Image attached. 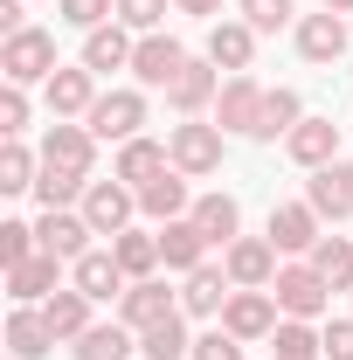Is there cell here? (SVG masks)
Returning a JSON list of instances; mask_svg holds the SVG:
<instances>
[{"instance_id":"1","label":"cell","mask_w":353,"mask_h":360,"mask_svg":"<svg viewBox=\"0 0 353 360\" xmlns=\"http://www.w3.org/2000/svg\"><path fill=\"white\" fill-rule=\"evenodd\" d=\"M56 70H63V63H56V35H49V28H21V35L0 42V77H7V84L28 90V84H49Z\"/></svg>"},{"instance_id":"2","label":"cell","mask_w":353,"mask_h":360,"mask_svg":"<svg viewBox=\"0 0 353 360\" xmlns=\"http://www.w3.org/2000/svg\"><path fill=\"white\" fill-rule=\"evenodd\" d=\"M270 298H277V312H284V319H319L326 305H333V284L312 270V257H298V264H277Z\"/></svg>"},{"instance_id":"3","label":"cell","mask_w":353,"mask_h":360,"mask_svg":"<svg viewBox=\"0 0 353 360\" xmlns=\"http://www.w3.org/2000/svg\"><path fill=\"white\" fill-rule=\"evenodd\" d=\"M222 125H201V118H187V125H174V132H167V153H174V167L187 180H201V174H215L222 167Z\"/></svg>"},{"instance_id":"4","label":"cell","mask_w":353,"mask_h":360,"mask_svg":"<svg viewBox=\"0 0 353 360\" xmlns=\"http://www.w3.org/2000/svg\"><path fill=\"white\" fill-rule=\"evenodd\" d=\"M90 132L97 139H118V146H125V139H139L146 132V90H104V97H97V104H90V118H84Z\"/></svg>"},{"instance_id":"5","label":"cell","mask_w":353,"mask_h":360,"mask_svg":"<svg viewBox=\"0 0 353 360\" xmlns=\"http://www.w3.org/2000/svg\"><path fill=\"white\" fill-rule=\"evenodd\" d=\"M139 215V187H125V180H90L84 194V222L97 229V236H125Z\"/></svg>"},{"instance_id":"6","label":"cell","mask_w":353,"mask_h":360,"mask_svg":"<svg viewBox=\"0 0 353 360\" xmlns=\"http://www.w3.org/2000/svg\"><path fill=\"white\" fill-rule=\"evenodd\" d=\"M257 118H264V84L243 70V77H222V97H215V125L222 132H243L257 139Z\"/></svg>"},{"instance_id":"7","label":"cell","mask_w":353,"mask_h":360,"mask_svg":"<svg viewBox=\"0 0 353 360\" xmlns=\"http://www.w3.org/2000/svg\"><path fill=\"white\" fill-rule=\"evenodd\" d=\"M222 270H229L243 291H270V277H277V243H270V236H236V243L222 250Z\"/></svg>"},{"instance_id":"8","label":"cell","mask_w":353,"mask_h":360,"mask_svg":"<svg viewBox=\"0 0 353 360\" xmlns=\"http://www.w3.org/2000/svg\"><path fill=\"white\" fill-rule=\"evenodd\" d=\"M277 319H284V312H277V298H270V291H243V284H236L229 305H222V326H229L243 347H250V340H270Z\"/></svg>"},{"instance_id":"9","label":"cell","mask_w":353,"mask_h":360,"mask_svg":"<svg viewBox=\"0 0 353 360\" xmlns=\"http://www.w3.org/2000/svg\"><path fill=\"white\" fill-rule=\"evenodd\" d=\"M270 243H277V257H312L319 250V208L312 201H277L270 208Z\"/></svg>"},{"instance_id":"10","label":"cell","mask_w":353,"mask_h":360,"mask_svg":"<svg viewBox=\"0 0 353 360\" xmlns=\"http://www.w3.org/2000/svg\"><path fill=\"white\" fill-rule=\"evenodd\" d=\"M215 97H222V70L208 63V56H187V70H180L174 84H167V104H174L180 118H201Z\"/></svg>"},{"instance_id":"11","label":"cell","mask_w":353,"mask_h":360,"mask_svg":"<svg viewBox=\"0 0 353 360\" xmlns=\"http://www.w3.org/2000/svg\"><path fill=\"white\" fill-rule=\"evenodd\" d=\"M187 70V49L174 42V35H139V49H132V77H139V90H167Z\"/></svg>"},{"instance_id":"12","label":"cell","mask_w":353,"mask_h":360,"mask_svg":"<svg viewBox=\"0 0 353 360\" xmlns=\"http://www.w3.org/2000/svg\"><path fill=\"white\" fill-rule=\"evenodd\" d=\"M70 284L84 291L90 305H104V298H125V291H132V277H125V264H118L111 250H90V257H77V264H70Z\"/></svg>"},{"instance_id":"13","label":"cell","mask_w":353,"mask_h":360,"mask_svg":"<svg viewBox=\"0 0 353 360\" xmlns=\"http://www.w3.org/2000/svg\"><path fill=\"white\" fill-rule=\"evenodd\" d=\"M90 236H97V229H90L84 215H70V208H42V222H35V243H42L49 257H63V264L90 257Z\"/></svg>"},{"instance_id":"14","label":"cell","mask_w":353,"mask_h":360,"mask_svg":"<svg viewBox=\"0 0 353 360\" xmlns=\"http://www.w3.org/2000/svg\"><path fill=\"white\" fill-rule=\"evenodd\" d=\"M90 139H97L90 125H70V118H56V125H49V139H42V167L90 180Z\"/></svg>"},{"instance_id":"15","label":"cell","mask_w":353,"mask_h":360,"mask_svg":"<svg viewBox=\"0 0 353 360\" xmlns=\"http://www.w3.org/2000/svg\"><path fill=\"white\" fill-rule=\"evenodd\" d=\"M298 56L305 63H340L347 56V14H333V7L298 14Z\"/></svg>"},{"instance_id":"16","label":"cell","mask_w":353,"mask_h":360,"mask_svg":"<svg viewBox=\"0 0 353 360\" xmlns=\"http://www.w3.org/2000/svg\"><path fill=\"white\" fill-rule=\"evenodd\" d=\"M132 49H139V35L125 28V21H104V28H90V35H84V70H90V77L132 70Z\"/></svg>"},{"instance_id":"17","label":"cell","mask_w":353,"mask_h":360,"mask_svg":"<svg viewBox=\"0 0 353 360\" xmlns=\"http://www.w3.org/2000/svg\"><path fill=\"white\" fill-rule=\"evenodd\" d=\"M305 201L319 208V222H347L353 215V160H333V167H319L305 187Z\"/></svg>"},{"instance_id":"18","label":"cell","mask_w":353,"mask_h":360,"mask_svg":"<svg viewBox=\"0 0 353 360\" xmlns=\"http://www.w3.org/2000/svg\"><path fill=\"white\" fill-rule=\"evenodd\" d=\"M42 97H49V118H90V104H97L104 90H97V77L77 63V70H56L42 84Z\"/></svg>"},{"instance_id":"19","label":"cell","mask_w":353,"mask_h":360,"mask_svg":"<svg viewBox=\"0 0 353 360\" xmlns=\"http://www.w3.org/2000/svg\"><path fill=\"white\" fill-rule=\"evenodd\" d=\"M174 167V153H167V139H125L118 146V167H111V180H125V187H146V180H160Z\"/></svg>"},{"instance_id":"20","label":"cell","mask_w":353,"mask_h":360,"mask_svg":"<svg viewBox=\"0 0 353 360\" xmlns=\"http://www.w3.org/2000/svg\"><path fill=\"white\" fill-rule=\"evenodd\" d=\"M56 270H63V257H49V250H35L28 264H14L7 270V298L14 305H49L63 284H56Z\"/></svg>"},{"instance_id":"21","label":"cell","mask_w":353,"mask_h":360,"mask_svg":"<svg viewBox=\"0 0 353 360\" xmlns=\"http://www.w3.org/2000/svg\"><path fill=\"white\" fill-rule=\"evenodd\" d=\"M229 291H236V277L222 264H201L187 270V291H180V312L187 319H222V305H229Z\"/></svg>"},{"instance_id":"22","label":"cell","mask_w":353,"mask_h":360,"mask_svg":"<svg viewBox=\"0 0 353 360\" xmlns=\"http://www.w3.org/2000/svg\"><path fill=\"white\" fill-rule=\"evenodd\" d=\"M208 250H215V243L194 229V215H180V222H160V264H167V270H180V277H187V270L208 264Z\"/></svg>"},{"instance_id":"23","label":"cell","mask_w":353,"mask_h":360,"mask_svg":"<svg viewBox=\"0 0 353 360\" xmlns=\"http://www.w3.org/2000/svg\"><path fill=\"white\" fill-rule=\"evenodd\" d=\"M174 312H180V298H167V284H160V277H139L132 291L118 298V319H125L132 333H153L160 319H174Z\"/></svg>"},{"instance_id":"24","label":"cell","mask_w":353,"mask_h":360,"mask_svg":"<svg viewBox=\"0 0 353 360\" xmlns=\"http://www.w3.org/2000/svg\"><path fill=\"white\" fill-rule=\"evenodd\" d=\"M139 215H153V222H180V215H194L187 174H180V167H167L160 180H146V187H139Z\"/></svg>"},{"instance_id":"25","label":"cell","mask_w":353,"mask_h":360,"mask_svg":"<svg viewBox=\"0 0 353 360\" xmlns=\"http://www.w3.org/2000/svg\"><path fill=\"white\" fill-rule=\"evenodd\" d=\"M250 56H257V28L236 14V21H215L208 28V63L215 70H229V77H243L250 70Z\"/></svg>"},{"instance_id":"26","label":"cell","mask_w":353,"mask_h":360,"mask_svg":"<svg viewBox=\"0 0 353 360\" xmlns=\"http://www.w3.org/2000/svg\"><path fill=\"white\" fill-rule=\"evenodd\" d=\"M284 153H291L305 174H319V167H333V160H340V125H333V118H305L298 132L284 139Z\"/></svg>"},{"instance_id":"27","label":"cell","mask_w":353,"mask_h":360,"mask_svg":"<svg viewBox=\"0 0 353 360\" xmlns=\"http://www.w3.org/2000/svg\"><path fill=\"white\" fill-rule=\"evenodd\" d=\"M194 229L215 243V250H229L236 236H243V208H236V194H194Z\"/></svg>"},{"instance_id":"28","label":"cell","mask_w":353,"mask_h":360,"mask_svg":"<svg viewBox=\"0 0 353 360\" xmlns=\"http://www.w3.org/2000/svg\"><path fill=\"white\" fill-rule=\"evenodd\" d=\"M49 347H56V333H49L42 305H14V312H7V354L14 360H42Z\"/></svg>"},{"instance_id":"29","label":"cell","mask_w":353,"mask_h":360,"mask_svg":"<svg viewBox=\"0 0 353 360\" xmlns=\"http://www.w3.org/2000/svg\"><path fill=\"white\" fill-rule=\"evenodd\" d=\"M298 125H305V97H298V90H284V84H277V90H264V118H257V139L270 146V139H291Z\"/></svg>"},{"instance_id":"30","label":"cell","mask_w":353,"mask_h":360,"mask_svg":"<svg viewBox=\"0 0 353 360\" xmlns=\"http://www.w3.org/2000/svg\"><path fill=\"white\" fill-rule=\"evenodd\" d=\"M111 257L125 264V277H153L160 270V229H125V236H111Z\"/></svg>"},{"instance_id":"31","label":"cell","mask_w":353,"mask_h":360,"mask_svg":"<svg viewBox=\"0 0 353 360\" xmlns=\"http://www.w3.org/2000/svg\"><path fill=\"white\" fill-rule=\"evenodd\" d=\"M42 319H49L56 340H84V333H90V298L77 291V284H63V291L42 305Z\"/></svg>"},{"instance_id":"32","label":"cell","mask_w":353,"mask_h":360,"mask_svg":"<svg viewBox=\"0 0 353 360\" xmlns=\"http://www.w3.org/2000/svg\"><path fill=\"white\" fill-rule=\"evenodd\" d=\"M139 354H146V360H187V354H194V333H187V312L160 319L153 333H139Z\"/></svg>"},{"instance_id":"33","label":"cell","mask_w":353,"mask_h":360,"mask_svg":"<svg viewBox=\"0 0 353 360\" xmlns=\"http://www.w3.org/2000/svg\"><path fill=\"white\" fill-rule=\"evenodd\" d=\"M70 347H77V360H125L139 340H132V326H125V319H111V326H90L84 340H70Z\"/></svg>"},{"instance_id":"34","label":"cell","mask_w":353,"mask_h":360,"mask_svg":"<svg viewBox=\"0 0 353 360\" xmlns=\"http://www.w3.org/2000/svg\"><path fill=\"white\" fill-rule=\"evenodd\" d=\"M312 270H319L333 291H353V236H319V250H312Z\"/></svg>"},{"instance_id":"35","label":"cell","mask_w":353,"mask_h":360,"mask_svg":"<svg viewBox=\"0 0 353 360\" xmlns=\"http://www.w3.org/2000/svg\"><path fill=\"white\" fill-rule=\"evenodd\" d=\"M270 354H277V360H326V347H319L312 319H277V333H270Z\"/></svg>"},{"instance_id":"36","label":"cell","mask_w":353,"mask_h":360,"mask_svg":"<svg viewBox=\"0 0 353 360\" xmlns=\"http://www.w3.org/2000/svg\"><path fill=\"white\" fill-rule=\"evenodd\" d=\"M35 180H42V160H35L21 139H7V146H0V194H28Z\"/></svg>"},{"instance_id":"37","label":"cell","mask_w":353,"mask_h":360,"mask_svg":"<svg viewBox=\"0 0 353 360\" xmlns=\"http://www.w3.org/2000/svg\"><path fill=\"white\" fill-rule=\"evenodd\" d=\"M84 194H90V180L56 174V167H42V180H35V201H42V208H70V201H84Z\"/></svg>"},{"instance_id":"38","label":"cell","mask_w":353,"mask_h":360,"mask_svg":"<svg viewBox=\"0 0 353 360\" xmlns=\"http://www.w3.org/2000/svg\"><path fill=\"white\" fill-rule=\"evenodd\" d=\"M56 14L70 21V28H104V21H118V0H56Z\"/></svg>"},{"instance_id":"39","label":"cell","mask_w":353,"mask_h":360,"mask_svg":"<svg viewBox=\"0 0 353 360\" xmlns=\"http://www.w3.org/2000/svg\"><path fill=\"white\" fill-rule=\"evenodd\" d=\"M167 7H174V0H118V21H125L132 35H160Z\"/></svg>"},{"instance_id":"40","label":"cell","mask_w":353,"mask_h":360,"mask_svg":"<svg viewBox=\"0 0 353 360\" xmlns=\"http://www.w3.org/2000/svg\"><path fill=\"white\" fill-rule=\"evenodd\" d=\"M236 14H243L257 35H277V28L291 21V0H236Z\"/></svg>"},{"instance_id":"41","label":"cell","mask_w":353,"mask_h":360,"mask_svg":"<svg viewBox=\"0 0 353 360\" xmlns=\"http://www.w3.org/2000/svg\"><path fill=\"white\" fill-rule=\"evenodd\" d=\"M42 243H35V222H0V264L14 270V264H28Z\"/></svg>"},{"instance_id":"42","label":"cell","mask_w":353,"mask_h":360,"mask_svg":"<svg viewBox=\"0 0 353 360\" xmlns=\"http://www.w3.org/2000/svg\"><path fill=\"white\" fill-rule=\"evenodd\" d=\"M187 360H243V340L229 326H208V333H194V354Z\"/></svg>"},{"instance_id":"43","label":"cell","mask_w":353,"mask_h":360,"mask_svg":"<svg viewBox=\"0 0 353 360\" xmlns=\"http://www.w3.org/2000/svg\"><path fill=\"white\" fill-rule=\"evenodd\" d=\"M0 132H7V139H21V132H28V90H21V84H7V90H0Z\"/></svg>"},{"instance_id":"44","label":"cell","mask_w":353,"mask_h":360,"mask_svg":"<svg viewBox=\"0 0 353 360\" xmlns=\"http://www.w3.org/2000/svg\"><path fill=\"white\" fill-rule=\"evenodd\" d=\"M319 347H326V360H353V319H326Z\"/></svg>"},{"instance_id":"45","label":"cell","mask_w":353,"mask_h":360,"mask_svg":"<svg viewBox=\"0 0 353 360\" xmlns=\"http://www.w3.org/2000/svg\"><path fill=\"white\" fill-rule=\"evenodd\" d=\"M180 14H194V21H222V0H174Z\"/></svg>"},{"instance_id":"46","label":"cell","mask_w":353,"mask_h":360,"mask_svg":"<svg viewBox=\"0 0 353 360\" xmlns=\"http://www.w3.org/2000/svg\"><path fill=\"white\" fill-rule=\"evenodd\" d=\"M0 28H7V35H21V28H28V21H21V0H0Z\"/></svg>"},{"instance_id":"47","label":"cell","mask_w":353,"mask_h":360,"mask_svg":"<svg viewBox=\"0 0 353 360\" xmlns=\"http://www.w3.org/2000/svg\"><path fill=\"white\" fill-rule=\"evenodd\" d=\"M326 7H333V14H353V0H326Z\"/></svg>"}]
</instances>
